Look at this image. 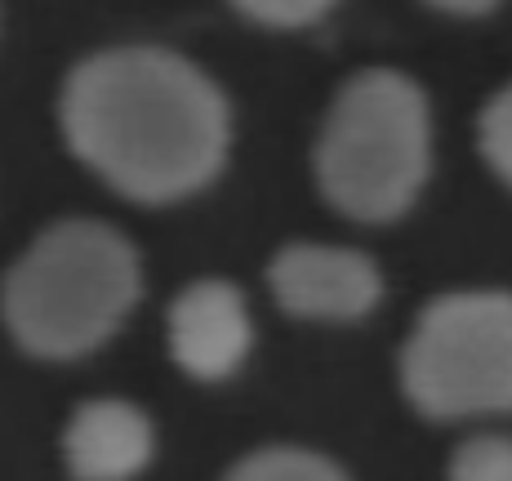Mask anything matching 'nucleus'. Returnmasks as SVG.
Listing matches in <instances>:
<instances>
[{
	"mask_svg": "<svg viewBox=\"0 0 512 481\" xmlns=\"http://www.w3.org/2000/svg\"><path fill=\"white\" fill-rule=\"evenodd\" d=\"M58 125L85 170L139 205L210 188L232 147L228 94L161 45L85 54L58 94Z\"/></svg>",
	"mask_w": 512,
	"mask_h": 481,
	"instance_id": "nucleus-1",
	"label": "nucleus"
},
{
	"mask_svg": "<svg viewBox=\"0 0 512 481\" xmlns=\"http://www.w3.org/2000/svg\"><path fill=\"white\" fill-rule=\"evenodd\" d=\"M143 294V263L125 232L63 219L9 263L0 321L36 361H76L103 348Z\"/></svg>",
	"mask_w": 512,
	"mask_h": 481,
	"instance_id": "nucleus-2",
	"label": "nucleus"
},
{
	"mask_svg": "<svg viewBox=\"0 0 512 481\" xmlns=\"http://www.w3.org/2000/svg\"><path fill=\"white\" fill-rule=\"evenodd\" d=\"M432 165V112L419 81L366 67L334 94L312 174L321 196L357 223H392L419 201Z\"/></svg>",
	"mask_w": 512,
	"mask_h": 481,
	"instance_id": "nucleus-3",
	"label": "nucleus"
},
{
	"mask_svg": "<svg viewBox=\"0 0 512 481\" xmlns=\"http://www.w3.org/2000/svg\"><path fill=\"white\" fill-rule=\"evenodd\" d=\"M401 392L423 419L512 415V290L437 294L401 348Z\"/></svg>",
	"mask_w": 512,
	"mask_h": 481,
	"instance_id": "nucleus-4",
	"label": "nucleus"
},
{
	"mask_svg": "<svg viewBox=\"0 0 512 481\" xmlns=\"http://www.w3.org/2000/svg\"><path fill=\"white\" fill-rule=\"evenodd\" d=\"M268 290L303 321H361L379 308L383 272L366 250L290 241L268 259Z\"/></svg>",
	"mask_w": 512,
	"mask_h": 481,
	"instance_id": "nucleus-5",
	"label": "nucleus"
},
{
	"mask_svg": "<svg viewBox=\"0 0 512 481\" xmlns=\"http://www.w3.org/2000/svg\"><path fill=\"white\" fill-rule=\"evenodd\" d=\"M165 343H170L174 366L196 384L232 379L254 348V326L241 286L223 277H201L179 290L165 312Z\"/></svg>",
	"mask_w": 512,
	"mask_h": 481,
	"instance_id": "nucleus-6",
	"label": "nucleus"
},
{
	"mask_svg": "<svg viewBox=\"0 0 512 481\" xmlns=\"http://www.w3.org/2000/svg\"><path fill=\"white\" fill-rule=\"evenodd\" d=\"M58 446L72 481H134L156 455V428L134 401L94 397L72 410Z\"/></svg>",
	"mask_w": 512,
	"mask_h": 481,
	"instance_id": "nucleus-7",
	"label": "nucleus"
},
{
	"mask_svg": "<svg viewBox=\"0 0 512 481\" xmlns=\"http://www.w3.org/2000/svg\"><path fill=\"white\" fill-rule=\"evenodd\" d=\"M223 481H352L334 459L303 446H263L223 473Z\"/></svg>",
	"mask_w": 512,
	"mask_h": 481,
	"instance_id": "nucleus-8",
	"label": "nucleus"
},
{
	"mask_svg": "<svg viewBox=\"0 0 512 481\" xmlns=\"http://www.w3.org/2000/svg\"><path fill=\"white\" fill-rule=\"evenodd\" d=\"M450 481H512V437L477 433L450 455Z\"/></svg>",
	"mask_w": 512,
	"mask_h": 481,
	"instance_id": "nucleus-9",
	"label": "nucleus"
},
{
	"mask_svg": "<svg viewBox=\"0 0 512 481\" xmlns=\"http://www.w3.org/2000/svg\"><path fill=\"white\" fill-rule=\"evenodd\" d=\"M477 147L486 165L512 188V85H504L477 116Z\"/></svg>",
	"mask_w": 512,
	"mask_h": 481,
	"instance_id": "nucleus-10",
	"label": "nucleus"
},
{
	"mask_svg": "<svg viewBox=\"0 0 512 481\" xmlns=\"http://www.w3.org/2000/svg\"><path fill=\"white\" fill-rule=\"evenodd\" d=\"M245 18H254L259 27H277V32H294L308 27L317 18H326L339 0H232Z\"/></svg>",
	"mask_w": 512,
	"mask_h": 481,
	"instance_id": "nucleus-11",
	"label": "nucleus"
},
{
	"mask_svg": "<svg viewBox=\"0 0 512 481\" xmlns=\"http://www.w3.org/2000/svg\"><path fill=\"white\" fill-rule=\"evenodd\" d=\"M423 5L441 9V14H455V18H481L490 9H499V0H423Z\"/></svg>",
	"mask_w": 512,
	"mask_h": 481,
	"instance_id": "nucleus-12",
	"label": "nucleus"
}]
</instances>
